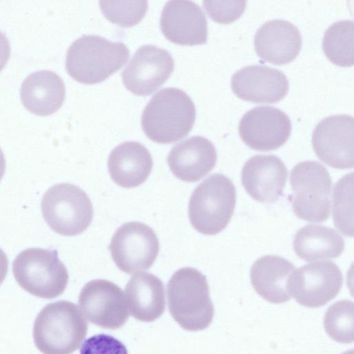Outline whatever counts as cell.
<instances>
[{
	"label": "cell",
	"mask_w": 354,
	"mask_h": 354,
	"mask_svg": "<svg viewBox=\"0 0 354 354\" xmlns=\"http://www.w3.org/2000/svg\"><path fill=\"white\" fill-rule=\"evenodd\" d=\"M129 57V50L122 42L98 35H83L68 48L66 68L75 80L93 84L106 80L120 69Z\"/></svg>",
	"instance_id": "cell-4"
},
{
	"label": "cell",
	"mask_w": 354,
	"mask_h": 354,
	"mask_svg": "<svg viewBox=\"0 0 354 354\" xmlns=\"http://www.w3.org/2000/svg\"><path fill=\"white\" fill-rule=\"evenodd\" d=\"M104 17L113 24L130 27L138 24L148 8L147 1H100Z\"/></svg>",
	"instance_id": "cell-28"
},
{
	"label": "cell",
	"mask_w": 354,
	"mask_h": 354,
	"mask_svg": "<svg viewBox=\"0 0 354 354\" xmlns=\"http://www.w3.org/2000/svg\"><path fill=\"white\" fill-rule=\"evenodd\" d=\"M10 54V47L8 39L5 34L0 31V71L8 62Z\"/></svg>",
	"instance_id": "cell-31"
},
{
	"label": "cell",
	"mask_w": 354,
	"mask_h": 354,
	"mask_svg": "<svg viewBox=\"0 0 354 354\" xmlns=\"http://www.w3.org/2000/svg\"><path fill=\"white\" fill-rule=\"evenodd\" d=\"M6 169V160L4 155L0 148V181L2 179Z\"/></svg>",
	"instance_id": "cell-33"
},
{
	"label": "cell",
	"mask_w": 354,
	"mask_h": 354,
	"mask_svg": "<svg viewBox=\"0 0 354 354\" xmlns=\"http://www.w3.org/2000/svg\"><path fill=\"white\" fill-rule=\"evenodd\" d=\"M293 248L301 259L312 261L338 257L344 250V241L335 230L310 224L299 229Z\"/></svg>",
	"instance_id": "cell-24"
},
{
	"label": "cell",
	"mask_w": 354,
	"mask_h": 354,
	"mask_svg": "<svg viewBox=\"0 0 354 354\" xmlns=\"http://www.w3.org/2000/svg\"><path fill=\"white\" fill-rule=\"evenodd\" d=\"M196 119V108L183 90L165 88L158 91L145 106L142 127L152 141L168 144L187 136Z\"/></svg>",
	"instance_id": "cell-1"
},
{
	"label": "cell",
	"mask_w": 354,
	"mask_h": 354,
	"mask_svg": "<svg viewBox=\"0 0 354 354\" xmlns=\"http://www.w3.org/2000/svg\"><path fill=\"white\" fill-rule=\"evenodd\" d=\"M324 326L328 336L340 343L354 340V304L344 299L335 302L327 310Z\"/></svg>",
	"instance_id": "cell-27"
},
{
	"label": "cell",
	"mask_w": 354,
	"mask_h": 354,
	"mask_svg": "<svg viewBox=\"0 0 354 354\" xmlns=\"http://www.w3.org/2000/svg\"><path fill=\"white\" fill-rule=\"evenodd\" d=\"M246 3L244 0L203 1L208 15L220 24H230L239 19L243 13Z\"/></svg>",
	"instance_id": "cell-29"
},
{
	"label": "cell",
	"mask_w": 354,
	"mask_h": 354,
	"mask_svg": "<svg viewBox=\"0 0 354 354\" xmlns=\"http://www.w3.org/2000/svg\"><path fill=\"white\" fill-rule=\"evenodd\" d=\"M216 159V150L212 142L205 137L196 136L174 146L167 160L177 178L196 182L212 171Z\"/></svg>",
	"instance_id": "cell-18"
},
{
	"label": "cell",
	"mask_w": 354,
	"mask_h": 354,
	"mask_svg": "<svg viewBox=\"0 0 354 354\" xmlns=\"http://www.w3.org/2000/svg\"><path fill=\"white\" fill-rule=\"evenodd\" d=\"M333 216L342 234L353 236V172L345 175L335 185Z\"/></svg>",
	"instance_id": "cell-26"
},
{
	"label": "cell",
	"mask_w": 354,
	"mask_h": 354,
	"mask_svg": "<svg viewBox=\"0 0 354 354\" xmlns=\"http://www.w3.org/2000/svg\"><path fill=\"white\" fill-rule=\"evenodd\" d=\"M159 248L155 232L138 221L122 225L113 235L109 245L115 265L127 274L149 269L156 259Z\"/></svg>",
	"instance_id": "cell-9"
},
{
	"label": "cell",
	"mask_w": 354,
	"mask_h": 354,
	"mask_svg": "<svg viewBox=\"0 0 354 354\" xmlns=\"http://www.w3.org/2000/svg\"><path fill=\"white\" fill-rule=\"evenodd\" d=\"M288 170L278 157L256 155L250 158L241 171L242 184L254 200L266 203L277 201L282 194Z\"/></svg>",
	"instance_id": "cell-17"
},
{
	"label": "cell",
	"mask_w": 354,
	"mask_h": 354,
	"mask_svg": "<svg viewBox=\"0 0 354 354\" xmlns=\"http://www.w3.org/2000/svg\"><path fill=\"white\" fill-rule=\"evenodd\" d=\"M174 68L166 50L153 45L140 47L122 73L125 87L137 95L146 96L163 84Z\"/></svg>",
	"instance_id": "cell-12"
},
{
	"label": "cell",
	"mask_w": 354,
	"mask_h": 354,
	"mask_svg": "<svg viewBox=\"0 0 354 354\" xmlns=\"http://www.w3.org/2000/svg\"><path fill=\"white\" fill-rule=\"evenodd\" d=\"M343 275L333 261H324L306 264L295 270L288 281L287 288L299 304L318 308L339 292Z\"/></svg>",
	"instance_id": "cell-10"
},
{
	"label": "cell",
	"mask_w": 354,
	"mask_h": 354,
	"mask_svg": "<svg viewBox=\"0 0 354 354\" xmlns=\"http://www.w3.org/2000/svg\"><path fill=\"white\" fill-rule=\"evenodd\" d=\"M160 26L165 37L173 43L198 45L207 42L206 17L193 1H167L161 13Z\"/></svg>",
	"instance_id": "cell-15"
},
{
	"label": "cell",
	"mask_w": 354,
	"mask_h": 354,
	"mask_svg": "<svg viewBox=\"0 0 354 354\" xmlns=\"http://www.w3.org/2000/svg\"><path fill=\"white\" fill-rule=\"evenodd\" d=\"M286 76L280 71L261 65L245 66L231 80L233 93L240 99L254 103H275L288 91Z\"/></svg>",
	"instance_id": "cell-16"
},
{
	"label": "cell",
	"mask_w": 354,
	"mask_h": 354,
	"mask_svg": "<svg viewBox=\"0 0 354 354\" xmlns=\"http://www.w3.org/2000/svg\"><path fill=\"white\" fill-rule=\"evenodd\" d=\"M317 157L335 169L353 167V118L335 115L319 122L312 136Z\"/></svg>",
	"instance_id": "cell-13"
},
{
	"label": "cell",
	"mask_w": 354,
	"mask_h": 354,
	"mask_svg": "<svg viewBox=\"0 0 354 354\" xmlns=\"http://www.w3.org/2000/svg\"><path fill=\"white\" fill-rule=\"evenodd\" d=\"M295 215L310 222L322 223L330 213L332 179L319 162L306 160L297 164L290 173Z\"/></svg>",
	"instance_id": "cell-7"
},
{
	"label": "cell",
	"mask_w": 354,
	"mask_h": 354,
	"mask_svg": "<svg viewBox=\"0 0 354 354\" xmlns=\"http://www.w3.org/2000/svg\"><path fill=\"white\" fill-rule=\"evenodd\" d=\"M288 260L277 255L259 258L252 265L250 279L254 290L266 301L281 304L291 298L287 284L295 270Z\"/></svg>",
	"instance_id": "cell-22"
},
{
	"label": "cell",
	"mask_w": 354,
	"mask_h": 354,
	"mask_svg": "<svg viewBox=\"0 0 354 354\" xmlns=\"http://www.w3.org/2000/svg\"><path fill=\"white\" fill-rule=\"evenodd\" d=\"M131 315L142 322H152L165 311V289L162 281L149 272H138L128 281L125 288Z\"/></svg>",
	"instance_id": "cell-23"
},
{
	"label": "cell",
	"mask_w": 354,
	"mask_h": 354,
	"mask_svg": "<svg viewBox=\"0 0 354 354\" xmlns=\"http://www.w3.org/2000/svg\"><path fill=\"white\" fill-rule=\"evenodd\" d=\"M18 284L30 294L51 299L65 290L68 274L54 249L30 248L21 252L12 263Z\"/></svg>",
	"instance_id": "cell-6"
},
{
	"label": "cell",
	"mask_w": 354,
	"mask_h": 354,
	"mask_svg": "<svg viewBox=\"0 0 354 354\" xmlns=\"http://www.w3.org/2000/svg\"><path fill=\"white\" fill-rule=\"evenodd\" d=\"M42 215L48 226L63 236H75L90 225L93 209L85 192L71 183L50 187L43 196Z\"/></svg>",
	"instance_id": "cell-8"
},
{
	"label": "cell",
	"mask_w": 354,
	"mask_h": 354,
	"mask_svg": "<svg viewBox=\"0 0 354 354\" xmlns=\"http://www.w3.org/2000/svg\"><path fill=\"white\" fill-rule=\"evenodd\" d=\"M298 28L289 21L274 19L263 24L254 37V49L259 57L275 65L293 61L301 48Z\"/></svg>",
	"instance_id": "cell-19"
},
{
	"label": "cell",
	"mask_w": 354,
	"mask_h": 354,
	"mask_svg": "<svg viewBox=\"0 0 354 354\" xmlns=\"http://www.w3.org/2000/svg\"><path fill=\"white\" fill-rule=\"evenodd\" d=\"M87 322L77 305L65 300L47 304L33 325L36 347L43 354H71L85 338Z\"/></svg>",
	"instance_id": "cell-2"
},
{
	"label": "cell",
	"mask_w": 354,
	"mask_h": 354,
	"mask_svg": "<svg viewBox=\"0 0 354 354\" xmlns=\"http://www.w3.org/2000/svg\"><path fill=\"white\" fill-rule=\"evenodd\" d=\"M242 140L257 151H270L281 147L291 132L288 116L280 109L262 106L246 112L240 120Z\"/></svg>",
	"instance_id": "cell-14"
},
{
	"label": "cell",
	"mask_w": 354,
	"mask_h": 354,
	"mask_svg": "<svg viewBox=\"0 0 354 354\" xmlns=\"http://www.w3.org/2000/svg\"><path fill=\"white\" fill-rule=\"evenodd\" d=\"M78 303L84 317L104 328L117 329L129 317L124 291L105 279H95L86 283L80 293Z\"/></svg>",
	"instance_id": "cell-11"
},
{
	"label": "cell",
	"mask_w": 354,
	"mask_h": 354,
	"mask_svg": "<svg viewBox=\"0 0 354 354\" xmlns=\"http://www.w3.org/2000/svg\"><path fill=\"white\" fill-rule=\"evenodd\" d=\"M342 354H354L353 353V349H351V351H346Z\"/></svg>",
	"instance_id": "cell-34"
},
{
	"label": "cell",
	"mask_w": 354,
	"mask_h": 354,
	"mask_svg": "<svg viewBox=\"0 0 354 354\" xmlns=\"http://www.w3.org/2000/svg\"><path fill=\"white\" fill-rule=\"evenodd\" d=\"M153 160L148 149L137 142H125L110 153L108 168L112 180L124 188L140 185L149 177Z\"/></svg>",
	"instance_id": "cell-20"
},
{
	"label": "cell",
	"mask_w": 354,
	"mask_h": 354,
	"mask_svg": "<svg viewBox=\"0 0 354 354\" xmlns=\"http://www.w3.org/2000/svg\"><path fill=\"white\" fill-rule=\"evenodd\" d=\"M8 269V260L6 253L0 248V285L4 281Z\"/></svg>",
	"instance_id": "cell-32"
},
{
	"label": "cell",
	"mask_w": 354,
	"mask_h": 354,
	"mask_svg": "<svg viewBox=\"0 0 354 354\" xmlns=\"http://www.w3.org/2000/svg\"><path fill=\"white\" fill-rule=\"evenodd\" d=\"M353 22L348 20L337 21L326 30L323 50L335 65L348 67L353 64Z\"/></svg>",
	"instance_id": "cell-25"
},
{
	"label": "cell",
	"mask_w": 354,
	"mask_h": 354,
	"mask_svg": "<svg viewBox=\"0 0 354 354\" xmlns=\"http://www.w3.org/2000/svg\"><path fill=\"white\" fill-rule=\"evenodd\" d=\"M80 354H128L120 341L106 334H98L86 339L82 344Z\"/></svg>",
	"instance_id": "cell-30"
},
{
	"label": "cell",
	"mask_w": 354,
	"mask_h": 354,
	"mask_svg": "<svg viewBox=\"0 0 354 354\" xmlns=\"http://www.w3.org/2000/svg\"><path fill=\"white\" fill-rule=\"evenodd\" d=\"M236 189L225 176L214 174L201 183L189 199L188 214L193 227L207 235L224 230L233 215Z\"/></svg>",
	"instance_id": "cell-5"
},
{
	"label": "cell",
	"mask_w": 354,
	"mask_h": 354,
	"mask_svg": "<svg viewBox=\"0 0 354 354\" xmlns=\"http://www.w3.org/2000/svg\"><path fill=\"white\" fill-rule=\"evenodd\" d=\"M168 306L174 320L184 329L198 331L212 322L214 306L206 277L194 268L178 270L167 283Z\"/></svg>",
	"instance_id": "cell-3"
},
{
	"label": "cell",
	"mask_w": 354,
	"mask_h": 354,
	"mask_svg": "<svg viewBox=\"0 0 354 354\" xmlns=\"http://www.w3.org/2000/svg\"><path fill=\"white\" fill-rule=\"evenodd\" d=\"M65 86L55 73L41 70L30 74L23 82L20 97L31 113L48 115L56 112L65 97Z\"/></svg>",
	"instance_id": "cell-21"
}]
</instances>
